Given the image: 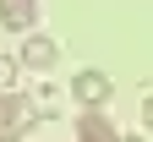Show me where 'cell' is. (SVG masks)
Returning a JSON list of instances; mask_svg holds the SVG:
<instances>
[{
	"mask_svg": "<svg viewBox=\"0 0 153 142\" xmlns=\"http://www.w3.org/2000/svg\"><path fill=\"white\" fill-rule=\"evenodd\" d=\"M0 131H16V93H0Z\"/></svg>",
	"mask_w": 153,
	"mask_h": 142,
	"instance_id": "5",
	"label": "cell"
},
{
	"mask_svg": "<svg viewBox=\"0 0 153 142\" xmlns=\"http://www.w3.org/2000/svg\"><path fill=\"white\" fill-rule=\"evenodd\" d=\"M16 88V55H0V93Z\"/></svg>",
	"mask_w": 153,
	"mask_h": 142,
	"instance_id": "7",
	"label": "cell"
},
{
	"mask_svg": "<svg viewBox=\"0 0 153 142\" xmlns=\"http://www.w3.org/2000/svg\"><path fill=\"white\" fill-rule=\"evenodd\" d=\"M109 93H115V82H109L104 71H93V66L71 77V98H76L82 109H104V104H109Z\"/></svg>",
	"mask_w": 153,
	"mask_h": 142,
	"instance_id": "1",
	"label": "cell"
},
{
	"mask_svg": "<svg viewBox=\"0 0 153 142\" xmlns=\"http://www.w3.org/2000/svg\"><path fill=\"white\" fill-rule=\"evenodd\" d=\"M142 126H148V131H153V93H148V98H142Z\"/></svg>",
	"mask_w": 153,
	"mask_h": 142,
	"instance_id": "8",
	"label": "cell"
},
{
	"mask_svg": "<svg viewBox=\"0 0 153 142\" xmlns=\"http://www.w3.org/2000/svg\"><path fill=\"white\" fill-rule=\"evenodd\" d=\"M0 142H27V137L22 131H0Z\"/></svg>",
	"mask_w": 153,
	"mask_h": 142,
	"instance_id": "9",
	"label": "cell"
},
{
	"mask_svg": "<svg viewBox=\"0 0 153 142\" xmlns=\"http://www.w3.org/2000/svg\"><path fill=\"white\" fill-rule=\"evenodd\" d=\"M55 60H60V44L49 33H27V44L16 49V66H27V71H49Z\"/></svg>",
	"mask_w": 153,
	"mask_h": 142,
	"instance_id": "2",
	"label": "cell"
},
{
	"mask_svg": "<svg viewBox=\"0 0 153 142\" xmlns=\"http://www.w3.org/2000/svg\"><path fill=\"white\" fill-rule=\"evenodd\" d=\"M76 142H120V131L104 109H82L76 115Z\"/></svg>",
	"mask_w": 153,
	"mask_h": 142,
	"instance_id": "3",
	"label": "cell"
},
{
	"mask_svg": "<svg viewBox=\"0 0 153 142\" xmlns=\"http://www.w3.org/2000/svg\"><path fill=\"white\" fill-rule=\"evenodd\" d=\"M33 104H38V115H55V109H60V93H55V88H38Z\"/></svg>",
	"mask_w": 153,
	"mask_h": 142,
	"instance_id": "6",
	"label": "cell"
},
{
	"mask_svg": "<svg viewBox=\"0 0 153 142\" xmlns=\"http://www.w3.org/2000/svg\"><path fill=\"white\" fill-rule=\"evenodd\" d=\"M33 22H38V0H0V28L33 33Z\"/></svg>",
	"mask_w": 153,
	"mask_h": 142,
	"instance_id": "4",
	"label": "cell"
},
{
	"mask_svg": "<svg viewBox=\"0 0 153 142\" xmlns=\"http://www.w3.org/2000/svg\"><path fill=\"white\" fill-rule=\"evenodd\" d=\"M120 142H142V137H120Z\"/></svg>",
	"mask_w": 153,
	"mask_h": 142,
	"instance_id": "10",
	"label": "cell"
}]
</instances>
